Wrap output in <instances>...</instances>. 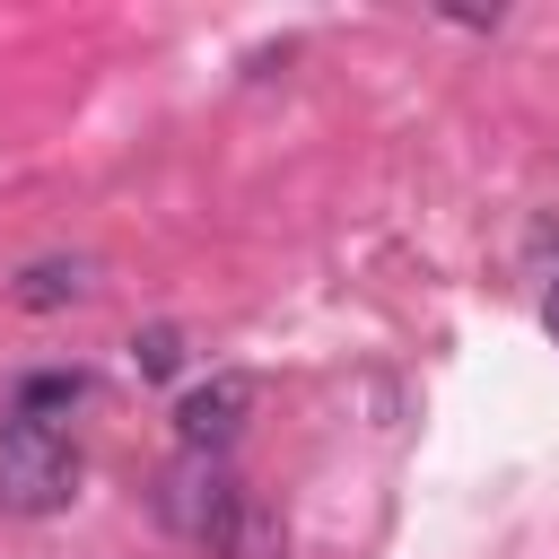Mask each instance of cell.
<instances>
[{
  "mask_svg": "<svg viewBox=\"0 0 559 559\" xmlns=\"http://www.w3.org/2000/svg\"><path fill=\"white\" fill-rule=\"evenodd\" d=\"M157 515H166L192 550H210V559H288V524H280L218 454H175V463L157 472Z\"/></svg>",
  "mask_w": 559,
  "mask_h": 559,
  "instance_id": "1",
  "label": "cell"
},
{
  "mask_svg": "<svg viewBox=\"0 0 559 559\" xmlns=\"http://www.w3.org/2000/svg\"><path fill=\"white\" fill-rule=\"evenodd\" d=\"M87 480V454L70 445V428H44V419H9L0 428V507L17 515H61Z\"/></svg>",
  "mask_w": 559,
  "mask_h": 559,
  "instance_id": "2",
  "label": "cell"
},
{
  "mask_svg": "<svg viewBox=\"0 0 559 559\" xmlns=\"http://www.w3.org/2000/svg\"><path fill=\"white\" fill-rule=\"evenodd\" d=\"M253 376L245 367H218L210 384H192L183 402H175V437H183V454H227L236 437H245V419H253Z\"/></svg>",
  "mask_w": 559,
  "mask_h": 559,
  "instance_id": "3",
  "label": "cell"
},
{
  "mask_svg": "<svg viewBox=\"0 0 559 559\" xmlns=\"http://www.w3.org/2000/svg\"><path fill=\"white\" fill-rule=\"evenodd\" d=\"M79 402H87V376H79V367H44V376L17 384V411H9V419H44V428H61V411H79Z\"/></svg>",
  "mask_w": 559,
  "mask_h": 559,
  "instance_id": "4",
  "label": "cell"
},
{
  "mask_svg": "<svg viewBox=\"0 0 559 559\" xmlns=\"http://www.w3.org/2000/svg\"><path fill=\"white\" fill-rule=\"evenodd\" d=\"M9 297L35 306V314H44V306H79V297H87V262H26Z\"/></svg>",
  "mask_w": 559,
  "mask_h": 559,
  "instance_id": "5",
  "label": "cell"
},
{
  "mask_svg": "<svg viewBox=\"0 0 559 559\" xmlns=\"http://www.w3.org/2000/svg\"><path fill=\"white\" fill-rule=\"evenodd\" d=\"M131 367H140V376H175V367H183V332H175V323H148V332L131 341Z\"/></svg>",
  "mask_w": 559,
  "mask_h": 559,
  "instance_id": "6",
  "label": "cell"
},
{
  "mask_svg": "<svg viewBox=\"0 0 559 559\" xmlns=\"http://www.w3.org/2000/svg\"><path fill=\"white\" fill-rule=\"evenodd\" d=\"M542 323H550V341H559V280H550V297H542Z\"/></svg>",
  "mask_w": 559,
  "mask_h": 559,
  "instance_id": "7",
  "label": "cell"
}]
</instances>
